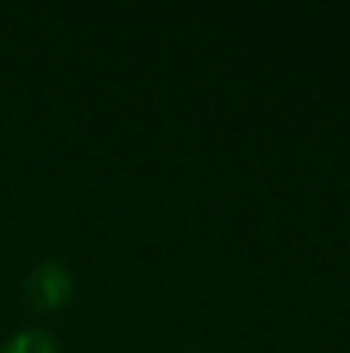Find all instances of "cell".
Segmentation results:
<instances>
[{"label": "cell", "instance_id": "cell-1", "mask_svg": "<svg viewBox=\"0 0 350 353\" xmlns=\"http://www.w3.org/2000/svg\"><path fill=\"white\" fill-rule=\"evenodd\" d=\"M72 288H74V279L65 263L43 261V263H37L28 273V279H25V298H28V304L34 307V310L53 313L68 304Z\"/></svg>", "mask_w": 350, "mask_h": 353}, {"label": "cell", "instance_id": "cell-2", "mask_svg": "<svg viewBox=\"0 0 350 353\" xmlns=\"http://www.w3.org/2000/svg\"><path fill=\"white\" fill-rule=\"evenodd\" d=\"M3 353H59V344L43 329H22L6 341Z\"/></svg>", "mask_w": 350, "mask_h": 353}]
</instances>
